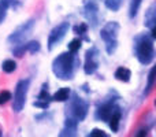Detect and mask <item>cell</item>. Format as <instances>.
Returning a JSON list of instances; mask_svg holds the SVG:
<instances>
[{"instance_id":"6da1fadb","label":"cell","mask_w":156,"mask_h":137,"mask_svg":"<svg viewBox=\"0 0 156 137\" xmlns=\"http://www.w3.org/2000/svg\"><path fill=\"white\" fill-rule=\"evenodd\" d=\"M77 63H78V60L76 58V54H73L70 51L62 52L52 62V73L59 80L69 81L74 77Z\"/></svg>"},{"instance_id":"7a4b0ae2","label":"cell","mask_w":156,"mask_h":137,"mask_svg":"<svg viewBox=\"0 0 156 137\" xmlns=\"http://www.w3.org/2000/svg\"><path fill=\"white\" fill-rule=\"evenodd\" d=\"M134 52L137 60L144 66H148L155 59V45L151 34L141 33L134 37Z\"/></svg>"},{"instance_id":"3957f363","label":"cell","mask_w":156,"mask_h":137,"mask_svg":"<svg viewBox=\"0 0 156 137\" xmlns=\"http://www.w3.org/2000/svg\"><path fill=\"white\" fill-rule=\"evenodd\" d=\"M119 26L118 22L112 21L108 22L101 30H100V37L105 44V51L108 55H114L118 48V33H119Z\"/></svg>"},{"instance_id":"277c9868","label":"cell","mask_w":156,"mask_h":137,"mask_svg":"<svg viewBox=\"0 0 156 137\" xmlns=\"http://www.w3.org/2000/svg\"><path fill=\"white\" fill-rule=\"evenodd\" d=\"M30 86V80L29 78H23L16 82L15 92H14V103H12V111L14 113H21L25 107L26 103V96L27 91Z\"/></svg>"},{"instance_id":"5b68a950","label":"cell","mask_w":156,"mask_h":137,"mask_svg":"<svg viewBox=\"0 0 156 137\" xmlns=\"http://www.w3.org/2000/svg\"><path fill=\"white\" fill-rule=\"evenodd\" d=\"M69 106H67V110L70 111V115L71 118L77 119L78 122L83 121V119L86 118V115H88V110H89V104L85 102V100H82L81 97H78L77 93H73V97H69Z\"/></svg>"},{"instance_id":"8992f818","label":"cell","mask_w":156,"mask_h":137,"mask_svg":"<svg viewBox=\"0 0 156 137\" xmlns=\"http://www.w3.org/2000/svg\"><path fill=\"white\" fill-rule=\"evenodd\" d=\"M33 27H34V19H29L27 22H23V23L19 25V26L8 36L7 41L10 44H14V45L23 44L25 40L27 38V36L32 33Z\"/></svg>"},{"instance_id":"52a82bcc","label":"cell","mask_w":156,"mask_h":137,"mask_svg":"<svg viewBox=\"0 0 156 137\" xmlns=\"http://www.w3.org/2000/svg\"><path fill=\"white\" fill-rule=\"evenodd\" d=\"M69 29H70V23L65 21V22H60L58 26H55L54 29L51 30V33H49V36H48V43H47L48 51H52V49L65 38Z\"/></svg>"},{"instance_id":"ba28073f","label":"cell","mask_w":156,"mask_h":137,"mask_svg":"<svg viewBox=\"0 0 156 137\" xmlns=\"http://www.w3.org/2000/svg\"><path fill=\"white\" fill-rule=\"evenodd\" d=\"M99 49L96 47H90L85 54V63H83V71L86 75H92L99 69Z\"/></svg>"},{"instance_id":"9c48e42d","label":"cell","mask_w":156,"mask_h":137,"mask_svg":"<svg viewBox=\"0 0 156 137\" xmlns=\"http://www.w3.org/2000/svg\"><path fill=\"white\" fill-rule=\"evenodd\" d=\"M116 110H119V107L115 104L114 100H108V102L103 103L101 106L96 108V113H94V118L100 122H107L108 118L115 113Z\"/></svg>"},{"instance_id":"30bf717a","label":"cell","mask_w":156,"mask_h":137,"mask_svg":"<svg viewBox=\"0 0 156 137\" xmlns=\"http://www.w3.org/2000/svg\"><path fill=\"white\" fill-rule=\"evenodd\" d=\"M83 15L88 19L92 27H96L99 25V7L93 0H89L83 7Z\"/></svg>"},{"instance_id":"8fae6325","label":"cell","mask_w":156,"mask_h":137,"mask_svg":"<svg viewBox=\"0 0 156 137\" xmlns=\"http://www.w3.org/2000/svg\"><path fill=\"white\" fill-rule=\"evenodd\" d=\"M144 21H145V26L151 30V37L156 38V4L155 3L147 10Z\"/></svg>"},{"instance_id":"7c38bea8","label":"cell","mask_w":156,"mask_h":137,"mask_svg":"<svg viewBox=\"0 0 156 137\" xmlns=\"http://www.w3.org/2000/svg\"><path fill=\"white\" fill-rule=\"evenodd\" d=\"M77 128H78V121L74 118H71V117H67L65 121V128H63V130L59 133L60 137H65V136H76L77 135Z\"/></svg>"},{"instance_id":"4fadbf2b","label":"cell","mask_w":156,"mask_h":137,"mask_svg":"<svg viewBox=\"0 0 156 137\" xmlns=\"http://www.w3.org/2000/svg\"><path fill=\"white\" fill-rule=\"evenodd\" d=\"M71 95L70 88H60L58 92H55L51 96V102H59V103H65L69 100Z\"/></svg>"},{"instance_id":"5bb4252c","label":"cell","mask_w":156,"mask_h":137,"mask_svg":"<svg viewBox=\"0 0 156 137\" xmlns=\"http://www.w3.org/2000/svg\"><path fill=\"white\" fill-rule=\"evenodd\" d=\"M121 118H122V111L121 108L119 110H116L115 113L112 114V115L108 118V126H110V129L112 130L114 133H116L119 130V124H121Z\"/></svg>"},{"instance_id":"9a60e30c","label":"cell","mask_w":156,"mask_h":137,"mask_svg":"<svg viewBox=\"0 0 156 137\" xmlns=\"http://www.w3.org/2000/svg\"><path fill=\"white\" fill-rule=\"evenodd\" d=\"M115 78L118 81H121V82H129L130 78H132V71H130L127 67H123V66H121V67H118L115 70Z\"/></svg>"},{"instance_id":"2e32d148","label":"cell","mask_w":156,"mask_h":137,"mask_svg":"<svg viewBox=\"0 0 156 137\" xmlns=\"http://www.w3.org/2000/svg\"><path fill=\"white\" fill-rule=\"evenodd\" d=\"M155 85V67H152L149 70V74H148V82H147V88L144 91V96H149V93L152 92Z\"/></svg>"},{"instance_id":"e0dca14e","label":"cell","mask_w":156,"mask_h":137,"mask_svg":"<svg viewBox=\"0 0 156 137\" xmlns=\"http://www.w3.org/2000/svg\"><path fill=\"white\" fill-rule=\"evenodd\" d=\"M143 0H130V7H129V16L130 18H136L138 14V10L141 7Z\"/></svg>"},{"instance_id":"ac0fdd59","label":"cell","mask_w":156,"mask_h":137,"mask_svg":"<svg viewBox=\"0 0 156 137\" xmlns=\"http://www.w3.org/2000/svg\"><path fill=\"white\" fill-rule=\"evenodd\" d=\"M11 2L12 0H0V25L3 23V21L5 19V15H7L8 7H10Z\"/></svg>"},{"instance_id":"d6986e66","label":"cell","mask_w":156,"mask_h":137,"mask_svg":"<svg viewBox=\"0 0 156 137\" xmlns=\"http://www.w3.org/2000/svg\"><path fill=\"white\" fill-rule=\"evenodd\" d=\"M2 70L4 73H12L16 70V62L14 59H5L2 63Z\"/></svg>"},{"instance_id":"ffe728a7","label":"cell","mask_w":156,"mask_h":137,"mask_svg":"<svg viewBox=\"0 0 156 137\" xmlns=\"http://www.w3.org/2000/svg\"><path fill=\"white\" fill-rule=\"evenodd\" d=\"M38 100H41V102H47V103H51V95H49L48 92V84H44L43 88H41L40 93H38Z\"/></svg>"},{"instance_id":"44dd1931","label":"cell","mask_w":156,"mask_h":137,"mask_svg":"<svg viewBox=\"0 0 156 137\" xmlns=\"http://www.w3.org/2000/svg\"><path fill=\"white\" fill-rule=\"evenodd\" d=\"M104 4L108 10L116 13V11H119V8L122 5V0H104Z\"/></svg>"},{"instance_id":"7402d4cb","label":"cell","mask_w":156,"mask_h":137,"mask_svg":"<svg viewBox=\"0 0 156 137\" xmlns=\"http://www.w3.org/2000/svg\"><path fill=\"white\" fill-rule=\"evenodd\" d=\"M25 47H26V51L30 52V54H36V52H38V51H40V48H41L40 43H38L37 40L29 41V43L25 44Z\"/></svg>"},{"instance_id":"603a6c76","label":"cell","mask_w":156,"mask_h":137,"mask_svg":"<svg viewBox=\"0 0 156 137\" xmlns=\"http://www.w3.org/2000/svg\"><path fill=\"white\" fill-rule=\"evenodd\" d=\"M81 45H82V40L81 38H74V40H71L69 43V51L73 52V54H77L80 51Z\"/></svg>"},{"instance_id":"cb8c5ba5","label":"cell","mask_w":156,"mask_h":137,"mask_svg":"<svg viewBox=\"0 0 156 137\" xmlns=\"http://www.w3.org/2000/svg\"><path fill=\"white\" fill-rule=\"evenodd\" d=\"M88 29H89V26L86 23H78V25H76V26L73 27V32L76 33V34L83 36V34H86Z\"/></svg>"},{"instance_id":"d4e9b609","label":"cell","mask_w":156,"mask_h":137,"mask_svg":"<svg viewBox=\"0 0 156 137\" xmlns=\"http://www.w3.org/2000/svg\"><path fill=\"white\" fill-rule=\"evenodd\" d=\"M12 99V95L10 91H2L0 92V106H4L5 103H8Z\"/></svg>"},{"instance_id":"484cf974","label":"cell","mask_w":156,"mask_h":137,"mask_svg":"<svg viewBox=\"0 0 156 137\" xmlns=\"http://www.w3.org/2000/svg\"><path fill=\"white\" fill-rule=\"evenodd\" d=\"M25 52H26V47H25V44H19V45H15L12 49V54L15 55V56L18 58H22L25 55Z\"/></svg>"},{"instance_id":"4316f807","label":"cell","mask_w":156,"mask_h":137,"mask_svg":"<svg viewBox=\"0 0 156 137\" xmlns=\"http://www.w3.org/2000/svg\"><path fill=\"white\" fill-rule=\"evenodd\" d=\"M88 136L89 137H107L108 135L104 132V130H101V129H92L90 133H89Z\"/></svg>"},{"instance_id":"83f0119b","label":"cell","mask_w":156,"mask_h":137,"mask_svg":"<svg viewBox=\"0 0 156 137\" xmlns=\"http://www.w3.org/2000/svg\"><path fill=\"white\" fill-rule=\"evenodd\" d=\"M33 106H34V107H38V108H43V110H45V108H48V107H49V103H47V102H41V100H37V102L33 103Z\"/></svg>"},{"instance_id":"f1b7e54d","label":"cell","mask_w":156,"mask_h":137,"mask_svg":"<svg viewBox=\"0 0 156 137\" xmlns=\"http://www.w3.org/2000/svg\"><path fill=\"white\" fill-rule=\"evenodd\" d=\"M136 136H137V137H143V136H147V129H145V130H144V129H143V130H140V132H138V133H137V135H136Z\"/></svg>"},{"instance_id":"f546056e","label":"cell","mask_w":156,"mask_h":137,"mask_svg":"<svg viewBox=\"0 0 156 137\" xmlns=\"http://www.w3.org/2000/svg\"><path fill=\"white\" fill-rule=\"evenodd\" d=\"M0 136H3V130H2V128H0Z\"/></svg>"}]
</instances>
